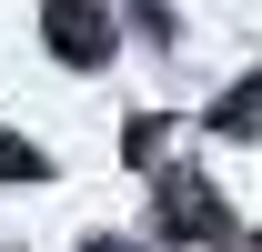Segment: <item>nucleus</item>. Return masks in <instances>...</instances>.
I'll return each mask as SVG.
<instances>
[{
	"label": "nucleus",
	"mask_w": 262,
	"mask_h": 252,
	"mask_svg": "<svg viewBox=\"0 0 262 252\" xmlns=\"http://www.w3.org/2000/svg\"><path fill=\"white\" fill-rule=\"evenodd\" d=\"M252 121H262V71H252V81L222 101V111H212V131H252Z\"/></svg>",
	"instance_id": "3"
},
{
	"label": "nucleus",
	"mask_w": 262,
	"mask_h": 252,
	"mask_svg": "<svg viewBox=\"0 0 262 252\" xmlns=\"http://www.w3.org/2000/svg\"><path fill=\"white\" fill-rule=\"evenodd\" d=\"M162 222H171V232H202V242H222V232H232V212L212 202V182H192V172L162 182Z\"/></svg>",
	"instance_id": "2"
},
{
	"label": "nucleus",
	"mask_w": 262,
	"mask_h": 252,
	"mask_svg": "<svg viewBox=\"0 0 262 252\" xmlns=\"http://www.w3.org/2000/svg\"><path fill=\"white\" fill-rule=\"evenodd\" d=\"M40 31H51V51H61L71 71L111 61V10H101V0H40Z\"/></svg>",
	"instance_id": "1"
},
{
	"label": "nucleus",
	"mask_w": 262,
	"mask_h": 252,
	"mask_svg": "<svg viewBox=\"0 0 262 252\" xmlns=\"http://www.w3.org/2000/svg\"><path fill=\"white\" fill-rule=\"evenodd\" d=\"M40 172H51V161H40L20 131H0V182H40Z\"/></svg>",
	"instance_id": "4"
}]
</instances>
